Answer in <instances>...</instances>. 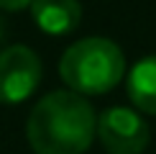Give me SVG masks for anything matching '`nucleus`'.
I'll use <instances>...</instances> for the list:
<instances>
[{
	"label": "nucleus",
	"mask_w": 156,
	"mask_h": 154,
	"mask_svg": "<svg viewBox=\"0 0 156 154\" xmlns=\"http://www.w3.org/2000/svg\"><path fill=\"white\" fill-rule=\"evenodd\" d=\"M34 23L49 36L72 34L82 21L80 0H34L31 3Z\"/></svg>",
	"instance_id": "obj_5"
},
{
	"label": "nucleus",
	"mask_w": 156,
	"mask_h": 154,
	"mask_svg": "<svg viewBox=\"0 0 156 154\" xmlns=\"http://www.w3.org/2000/svg\"><path fill=\"white\" fill-rule=\"evenodd\" d=\"M41 82V59L26 44L0 51V103L16 105L34 95Z\"/></svg>",
	"instance_id": "obj_4"
},
{
	"label": "nucleus",
	"mask_w": 156,
	"mask_h": 154,
	"mask_svg": "<svg viewBox=\"0 0 156 154\" xmlns=\"http://www.w3.org/2000/svg\"><path fill=\"white\" fill-rule=\"evenodd\" d=\"M95 134V108L84 95L72 90L44 95L26 121V139L36 154H84Z\"/></svg>",
	"instance_id": "obj_1"
},
{
	"label": "nucleus",
	"mask_w": 156,
	"mask_h": 154,
	"mask_svg": "<svg viewBox=\"0 0 156 154\" xmlns=\"http://www.w3.org/2000/svg\"><path fill=\"white\" fill-rule=\"evenodd\" d=\"M97 139L108 154H141L148 146L151 128L133 108L113 105L97 116Z\"/></svg>",
	"instance_id": "obj_3"
},
{
	"label": "nucleus",
	"mask_w": 156,
	"mask_h": 154,
	"mask_svg": "<svg viewBox=\"0 0 156 154\" xmlns=\"http://www.w3.org/2000/svg\"><path fill=\"white\" fill-rule=\"evenodd\" d=\"M59 77L77 95H105L126 77V57L105 36L74 41L59 59Z\"/></svg>",
	"instance_id": "obj_2"
},
{
	"label": "nucleus",
	"mask_w": 156,
	"mask_h": 154,
	"mask_svg": "<svg viewBox=\"0 0 156 154\" xmlns=\"http://www.w3.org/2000/svg\"><path fill=\"white\" fill-rule=\"evenodd\" d=\"M34 0H0V8L3 10H23V8H31Z\"/></svg>",
	"instance_id": "obj_7"
},
{
	"label": "nucleus",
	"mask_w": 156,
	"mask_h": 154,
	"mask_svg": "<svg viewBox=\"0 0 156 154\" xmlns=\"http://www.w3.org/2000/svg\"><path fill=\"white\" fill-rule=\"evenodd\" d=\"M126 87L136 111L156 116V54H148L133 64Z\"/></svg>",
	"instance_id": "obj_6"
},
{
	"label": "nucleus",
	"mask_w": 156,
	"mask_h": 154,
	"mask_svg": "<svg viewBox=\"0 0 156 154\" xmlns=\"http://www.w3.org/2000/svg\"><path fill=\"white\" fill-rule=\"evenodd\" d=\"M3 36H5V23H3V18H0V41H3Z\"/></svg>",
	"instance_id": "obj_8"
}]
</instances>
